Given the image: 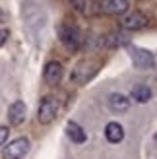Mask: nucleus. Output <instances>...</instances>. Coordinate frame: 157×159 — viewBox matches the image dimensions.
<instances>
[{"instance_id":"1","label":"nucleus","mask_w":157,"mask_h":159,"mask_svg":"<svg viewBox=\"0 0 157 159\" xmlns=\"http://www.w3.org/2000/svg\"><path fill=\"white\" fill-rule=\"evenodd\" d=\"M58 113V101L54 97H43L41 99V105H39V113L37 118L41 124H49L54 120V116Z\"/></svg>"},{"instance_id":"2","label":"nucleus","mask_w":157,"mask_h":159,"mask_svg":"<svg viewBox=\"0 0 157 159\" xmlns=\"http://www.w3.org/2000/svg\"><path fill=\"white\" fill-rule=\"evenodd\" d=\"M29 152V140L27 138H16L4 148L2 157L4 159H23Z\"/></svg>"},{"instance_id":"3","label":"nucleus","mask_w":157,"mask_h":159,"mask_svg":"<svg viewBox=\"0 0 157 159\" xmlns=\"http://www.w3.org/2000/svg\"><path fill=\"white\" fill-rule=\"evenodd\" d=\"M60 41L64 43V47L66 49H70V51H78L82 47V33L78 31L76 27H62L60 29Z\"/></svg>"},{"instance_id":"4","label":"nucleus","mask_w":157,"mask_h":159,"mask_svg":"<svg viewBox=\"0 0 157 159\" xmlns=\"http://www.w3.org/2000/svg\"><path fill=\"white\" fill-rule=\"evenodd\" d=\"M130 57H132V62H134L136 68H142V70H146V68H153L155 58H153V54H151L150 51L134 47V49H132V52H130Z\"/></svg>"},{"instance_id":"5","label":"nucleus","mask_w":157,"mask_h":159,"mask_svg":"<svg viewBox=\"0 0 157 159\" xmlns=\"http://www.w3.org/2000/svg\"><path fill=\"white\" fill-rule=\"evenodd\" d=\"M62 74H64L62 64H60V62H56V60H52V62H47L43 78H45V82L49 84V85H56V84H60Z\"/></svg>"},{"instance_id":"6","label":"nucleus","mask_w":157,"mask_h":159,"mask_svg":"<svg viewBox=\"0 0 157 159\" xmlns=\"http://www.w3.org/2000/svg\"><path fill=\"white\" fill-rule=\"evenodd\" d=\"M25 115H27V107H25L23 101H16L10 105V109H8V120H10L12 126H20L25 120Z\"/></svg>"},{"instance_id":"7","label":"nucleus","mask_w":157,"mask_h":159,"mask_svg":"<svg viewBox=\"0 0 157 159\" xmlns=\"http://www.w3.org/2000/svg\"><path fill=\"white\" fill-rule=\"evenodd\" d=\"M95 72H97V64H93V62H80L72 72V80H76V82H87Z\"/></svg>"},{"instance_id":"8","label":"nucleus","mask_w":157,"mask_h":159,"mask_svg":"<svg viewBox=\"0 0 157 159\" xmlns=\"http://www.w3.org/2000/svg\"><path fill=\"white\" fill-rule=\"evenodd\" d=\"M147 25V18L142 14V12H132L128 16H124L122 18V27L124 29H142Z\"/></svg>"},{"instance_id":"9","label":"nucleus","mask_w":157,"mask_h":159,"mask_svg":"<svg viewBox=\"0 0 157 159\" xmlns=\"http://www.w3.org/2000/svg\"><path fill=\"white\" fill-rule=\"evenodd\" d=\"M101 10L105 14L122 16L128 10V0H101Z\"/></svg>"},{"instance_id":"10","label":"nucleus","mask_w":157,"mask_h":159,"mask_svg":"<svg viewBox=\"0 0 157 159\" xmlns=\"http://www.w3.org/2000/svg\"><path fill=\"white\" fill-rule=\"evenodd\" d=\"M109 107H111V111H114V113H126L130 109V99L124 97L122 93H113L111 97H109Z\"/></svg>"},{"instance_id":"11","label":"nucleus","mask_w":157,"mask_h":159,"mask_svg":"<svg viewBox=\"0 0 157 159\" xmlns=\"http://www.w3.org/2000/svg\"><path fill=\"white\" fill-rule=\"evenodd\" d=\"M105 136L111 144H119L124 138V128L119 124V122H109L107 128H105Z\"/></svg>"},{"instance_id":"12","label":"nucleus","mask_w":157,"mask_h":159,"mask_svg":"<svg viewBox=\"0 0 157 159\" xmlns=\"http://www.w3.org/2000/svg\"><path fill=\"white\" fill-rule=\"evenodd\" d=\"M130 95H132V99L138 101V103H147V101L151 99V89L146 84H138V85L132 87V93Z\"/></svg>"},{"instance_id":"13","label":"nucleus","mask_w":157,"mask_h":159,"mask_svg":"<svg viewBox=\"0 0 157 159\" xmlns=\"http://www.w3.org/2000/svg\"><path fill=\"white\" fill-rule=\"evenodd\" d=\"M66 134H68V138L72 140V142H76V144H83L85 142V132H83V128L80 124H76V122H68V126H66Z\"/></svg>"},{"instance_id":"14","label":"nucleus","mask_w":157,"mask_h":159,"mask_svg":"<svg viewBox=\"0 0 157 159\" xmlns=\"http://www.w3.org/2000/svg\"><path fill=\"white\" fill-rule=\"evenodd\" d=\"M8 134H10V130H8L6 126H0V146L8 140Z\"/></svg>"},{"instance_id":"15","label":"nucleus","mask_w":157,"mask_h":159,"mask_svg":"<svg viewBox=\"0 0 157 159\" xmlns=\"http://www.w3.org/2000/svg\"><path fill=\"white\" fill-rule=\"evenodd\" d=\"M72 2H74V6H76L80 12H83V10H85V0H72Z\"/></svg>"},{"instance_id":"16","label":"nucleus","mask_w":157,"mask_h":159,"mask_svg":"<svg viewBox=\"0 0 157 159\" xmlns=\"http://www.w3.org/2000/svg\"><path fill=\"white\" fill-rule=\"evenodd\" d=\"M6 39H8V31L6 29H0V47L6 43Z\"/></svg>"}]
</instances>
